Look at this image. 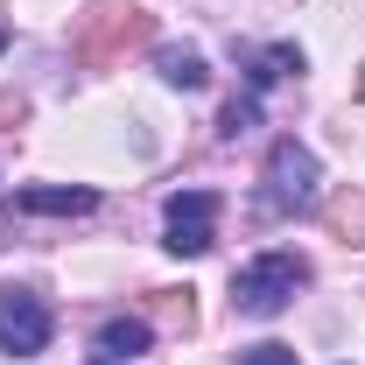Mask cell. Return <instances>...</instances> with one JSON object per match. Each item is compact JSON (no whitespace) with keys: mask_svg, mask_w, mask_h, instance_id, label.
Masks as SVG:
<instances>
[{"mask_svg":"<svg viewBox=\"0 0 365 365\" xmlns=\"http://www.w3.org/2000/svg\"><path fill=\"white\" fill-rule=\"evenodd\" d=\"M134 43H155V14H148L140 0H91L85 14L71 21V56H78L85 71L120 63Z\"/></svg>","mask_w":365,"mask_h":365,"instance_id":"cell-1","label":"cell"},{"mask_svg":"<svg viewBox=\"0 0 365 365\" xmlns=\"http://www.w3.org/2000/svg\"><path fill=\"white\" fill-rule=\"evenodd\" d=\"M323 169H317V155L302 148V140L288 134V140H274L267 148V169H260V211L267 218H309L323 204Z\"/></svg>","mask_w":365,"mask_h":365,"instance_id":"cell-2","label":"cell"},{"mask_svg":"<svg viewBox=\"0 0 365 365\" xmlns=\"http://www.w3.org/2000/svg\"><path fill=\"white\" fill-rule=\"evenodd\" d=\"M295 288H309V260L274 246V253H253L246 267L232 274V309L239 317H281L295 302Z\"/></svg>","mask_w":365,"mask_h":365,"instance_id":"cell-3","label":"cell"},{"mask_svg":"<svg viewBox=\"0 0 365 365\" xmlns=\"http://www.w3.org/2000/svg\"><path fill=\"white\" fill-rule=\"evenodd\" d=\"M218 211H225L218 190H176V197L162 204V246H169L176 260L211 253V246H218Z\"/></svg>","mask_w":365,"mask_h":365,"instance_id":"cell-4","label":"cell"},{"mask_svg":"<svg viewBox=\"0 0 365 365\" xmlns=\"http://www.w3.org/2000/svg\"><path fill=\"white\" fill-rule=\"evenodd\" d=\"M56 337V317L36 288H0V351L7 359H36Z\"/></svg>","mask_w":365,"mask_h":365,"instance_id":"cell-5","label":"cell"},{"mask_svg":"<svg viewBox=\"0 0 365 365\" xmlns=\"http://www.w3.org/2000/svg\"><path fill=\"white\" fill-rule=\"evenodd\" d=\"M7 211H21V218H91L98 190L91 182H43V190H14Z\"/></svg>","mask_w":365,"mask_h":365,"instance_id":"cell-6","label":"cell"},{"mask_svg":"<svg viewBox=\"0 0 365 365\" xmlns=\"http://www.w3.org/2000/svg\"><path fill=\"white\" fill-rule=\"evenodd\" d=\"M148 344H155V323L148 317H106L98 337H91V365H134Z\"/></svg>","mask_w":365,"mask_h":365,"instance_id":"cell-7","label":"cell"},{"mask_svg":"<svg viewBox=\"0 0 365 365\" xmlns=\"http://www.w3.org/2000/svg\"><path fill=\"white\" fill-rule=\"evenodd\" d=\"M309 71V56L295 43H267V49H246V91L260 98L267 85H281V78H302Z\"/></svg>","mask_w":365,"mask_h":365,"instance_id":"cell-8","label":"cell"},{"mask_svg":"<svg viewBox=\"0 0 365 365\" xmlns=\"http://www.w3.org/2000/svg\"><path fill=\"white\" fill-rule=\"evenodd\" d=\"M155 71H162L176 91H204V85H211V63H204L190 43H162V49H155Z\"/></svg>","mask_w":365,"mask_h":365,"instance_id":"cell-9","label":"cell"},{"mask_svg":"<svg viewBox=\"0 0 365 365\" xmlns=\"http://www.w3.org/2000/svg\"><path fill=\"white\" fill-rule=\"evenodd\" d=\"M323 218H330V232H337L344 246H365V197H351V190H344V197H330V204H323Z\"/></svg>","mask_w":365,"mask_h":365,"instance_id":"cell-10","label":"cell"},{"mask_svg":"<svg viewBox=\"0 0 365 365\" xmlns=\"http://www.w3.org/2000/svg\"><path fill=\"white\" fill-rule=\"evenodd\" d=\"M253 127H260V98H253V91H246V98H232L225 113H218V134H225V140L253 134Z\"/></svg>","mask_w":365,"mask_h":365,"instance_id":"cell-11","label":"cell"},{"mask_svg":"<svg viewBox=\"0 0 365 365\" xmlns=\"http://www.w3.org/2000/svg\"><path fill=\"white\" fill-rule=\"evenodd\" d=\"M155 295H162L155 309H162V317L176 323V330H190V323H197V309H190V288H155Z\"/></svg>","mask_w":365,"mask_h":365,"instance_id":"cell-12","label":"cell"},{"mask_svg":"<svg viewBox=\"0 0 365 365\" xmlns=\"http://www.w3.org/2000/svg\"><path fill=\"white\" fill-rule=\"evenodd\" d=\"M239 365H295V344H246Z\"/></svg>","mask_w":365,"mask_h":365,"instance_id":"cell-13","label":"cell"},{"mask_svg":"<svg viewBox=\"0 0 365 365\" xmlns=\"http://www.w3.org/2000/svg\"><path fill=\"white\" fill-rule=\"evenodd\" d=\"M29 120V98L21 91H0V127H21Z\"/></svg>","mask_w":365,"mask_h":365,"instance_id":"cell-14","label":"cell"},{"mask_svg":"<svg viewBox=\"0 0 365 365\" xmlns=\"http://www.w3.org/2000/svg\"><path fill=\"white\" fill-rule=\"evenodd\" d=\"M351 98H359V106H365V71H359V85H351Z\"/></svg>","mask_w":365,"mask_h":365,"instance_id":"cell-15","label":"cell"},{"mask_svg":"<svg viewBox=\"0 0 365 365\" xmlns=\"http://www.w3.org/2000/svg\"><path fill=\"white\" fill-rule=\"evenodd\" d=\"M0 49H7V29H0Z\"/></svg>","mask_w":365,"mask_h":365,"instance_id":"cell-16","label":"cell"}]
</instances>
